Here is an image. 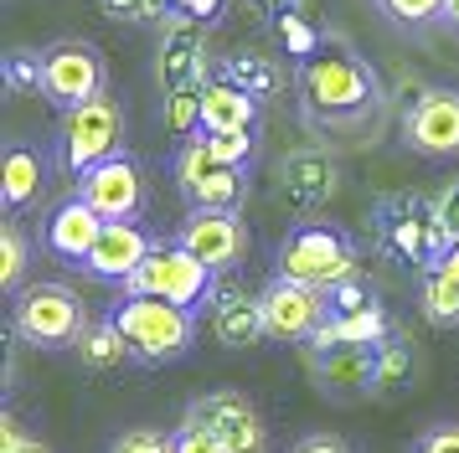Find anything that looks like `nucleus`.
<instances>
[{"label": "nucleus", "mask_w": 459, "mask_h": 453, "mask_svg": "<svg viewBox=\"0 0 459 453\" xmlns=\"http://www.w3.org/2000/svg\"><path fill=\"white\" fill-rule=\"evenodd\" d=\"M26 237H22V226L16 222H5L0 226V288L5 294H22L26 288Z\"/></svg>", "instance_id": "c756f323"}, {"label": "nucleus", "mask_w": 459, "mask_h": 453, "mask_svg": "<svg viewBox=\"0 0 459 453\" xmlns=\"http://www.w3.org/2000/svg\"><path fill=\"white\" fill-rule=\"evenodd\" d=\"M108 320L119 325V335L129 340V350H134L140 366L181 361V355L196 346V314L166 304V299H150V294H125V299H114Z\"/></svg>", "instance_id": "7ed1b4c3"}, {"label": "nucleus", "mask_w": 459, "mask_h": 453, "mask_svg": "<svg viewBox=\"0 0 459 453\" xmlns=\"http://www.w3.org/2000/svg\"><path fill=\"white\" fill-rule=\"evenodd\" d=\"M207 320H212V335L228 350H248L258 340H269L264 299L248 294V288H238V284H222V278H217V294H212V304H207Z\"/></svg>", "instance_id": "f3484780"}, {"label": "nucleus", "mask_w": 459, "mask_h": 453, "mask_svg": "<svg viewBox=\"0 0 459 453\" xmlns=\"http://www.w3.org/2000/svg\"><path fill=\"white\" fill-rule=\"evenodd\" d=\"M290 453H351V443L335 438V432H310V438H299Z\"/></svg>", "instance_id": "a19ab883"}, {"label": "nucleus", "mask_w": 459, "mask_h": 453, "mask_svg": "<svg viewBox=\"0 0 459 453\" xmlns=\"http://www.w3.org/2000/svg\"><path fill=\"white\" fill-rule=\"evenodd\" d=\"M444 21H449V26L459 31V0H444Z\"/></svg>", "instance_id": "49530a36"}, {"label": "nucleus", "mask_w": 459, "mask_h": 453, "mask_svg": "<svg viewBox=\"0 0 459 453\" xmlns=\"http://www.w3.org/2000/svg\"><path fill=\"white\" fill-rule=\"evenodd\" d=\"M212 73L222 82H232V88L253 93L258 103H273V98L290 93V67L279 57H269V52H258V47H232V52H222V57L212 62Z\"/></svg>", "instance_id": "aec40b11"}, {"label": "nucleus", "mask_w": 459, "mask_h": 453, "mask_svg": "<svg viewBox=\"0 0 459 453\" xmlns=\"http://www.w3.org/2000/svg\"><path fill=\"white\" fill-rule=\"evenodd\" d=\"M418 309L434 320V325H459V278L444 268H423V284H418Z\"/></svg>", "instance_id": "bb28decb"}, {"label": "nucleus", "mask_w": 459, "mask_h": 453, "mask_svg": "<svg viewBox=\"0 0 459 453\" xmlns=\"http://www.w3.org/2000/svg\"><path fill=\"white\" fill-rule=\"evenodd\" d=\"M119 150H125V108H119L114 93H99V98L78 103V108H63L57 140H52V160H57L63 175L83 181L93 165H104Z\"/></svg>", "instance_id": "39448f33"}, {"label": "nucleus", "mask_w": 459, "mask_h": 453, "mask_svg": "<svg viewBox=\"0 0 459 453\" xmlns=\"http://www.w3.org/2000/svg\"><path fill=\"white\" fill-rule=\"evenodd\" d=\"M413 453H459V423H438L413 443Z\"/></svg>", "instance_id": "58836bf2"}, {"label": "nucleus", "mask_w": 459, "mask_h": 453, "mask_svg": "<svg viewBox=\"0 0 459 453\" xmlns=\"http://www.w3.org/2000/svg\"><path fill=\"white\" fill-rule=\"evenodd\" d=\"M108 453H176V432H155V428H129L119 432Z\"/></svg>", "instance_id": "f704fd0d"}, {"label": "nucleus", "mask_w": 459, "mask_h": 453, "mask_svg": "<svg viewBox=\"0 0 459 453\" xmlns=\"http://www.w3.org/2000/svg\"><path fill=\"white\" fill-rule=\"evenodd\" d=\"M202 140H207V155L217 165H248V170H253L258 134H212V129H202Z\"/></svg>", "instance_id": "473e14b6"}, {"label": "nucleus", "mask_w": 459, "mask_h": 453, "mask_svg": "<svg viewBox=\"0 0 459 453\" xmlns=\"http://www.w3.org/2000/svg\"><path fill=\"white\" fill-rule=\"evenodd\" d=\"M202 88L207 82H191V88H170L166 93V129L176 140L202 134Z\"/></svg>", "instance_id": "c85d7f7f"}, {"label": "nucleus", "mask_w": 459, "mask_h": 453, "mask_svg": "<svg viewBox=\"0 0 459 453\" xmlns=\"http://www.w3.org/2000/svg\"><path fill=\"white\" fill-rule=\"evenodd\" d=\"M264 325H269V340H284V346H310L320 325L331 320V299L325 288H310V284H294L284 273H273L264 284Z\"/></svg>", "instance_id": "6e6552de"}, {"label": "nucleus", "mask_w": 459, "mask_h": 453, "mask_svg": "<svg viewBox=\"0 0 459 453\" xmlns=\"http://www.w3.org/2000/svg\"><path fill=\"white\" fill-rule=\"evenodd\" d=\"M186 423L207 428L212 438H222L228 453H269V428L243 391H207L186 407Z\"/></svg>", "instance_id": "9d476101"}, {"label": "nucleus", "mask_w": 459, "mask_h": 453, "mask_svg": "<svg viewBox=\"0 0 459 453\" xmlns=\"http://www.w3.org/2000/svg\"><path fill=\"white\" fill-rule=\"evenodd\" d=\"M5 453H52L47 443H37V438H26V443H16V449H5Z\"/></svg>", "instance_id": "a18cd8bd"}, {"label": "nucleus", "mask_w": 459, "mask_h": 453, "mask_svg": "<svg viewBox=\"0 0 459 453\" xmlns=\"http://www.w3.org/2000/svg\"><path fill=\"white\" fill-rule=\"evenodd\" d=\"M73 355L83 361V371H93V376H108V371H125L129 361H134V350H129V340L119 335V325L114 320H88V329L78 335V346H73Z\"/></svg>", "instance_id": "5701e85b"}, {"label": "nucleus", "mask_w": 459, "mask_h": 453, "mask_svg": "<svg viewBox=\"0 0 459 453\" xmlns=\"http://www.w3.org/2000/svg\"><path fill=\"white\" fill-rule=\"evenodd\" d=\"M104 217L93 211V206L83 201V196H67V201H57L52 211H47L42 222V247L57 258V263H73L83 268L88 252L99 247V237H104Z\"/></svg>", "instance_id": "2eb2a0df"}, {"label": "nucleus", "mask_w": 459, "mask_h": 453, "mask_svg": "<svg viewBox=\"0 0 459 453\" xmlns=\"http://www.w3.org/2000/svg\"><path fill=\"white\" fill-rule=\"evenodd\" d=\"M294 88H299V103L315 124H341V129L372 119L382 103V82H377L372 62L351 47H335V41H325L315 57L299 62Z\"/></svg>", "instance_id": "f257e3e1"}, {"label": "nucleus", "mask_w": 459, "mask_h": 453, "mask_svg": "<svg viewBox=\"0 0 459 453\" xmlns=\"http://www.w3.org/2000/svg\"><path fill=\"white\" fill-rule=\"evenodd\" d=\"M403 140L423 160H455L459 155V88H423L413 108L403 114Z\"/></svg>", "instance_id": "f8f14e48"}, {"label": "nucleus", "mask_w": 459, "mask_h": 453, "mask_svg": "<svg viewBox=\"0 0 459 453\" xmlns=\"http://www.w3.org/2000/svg\"><path fill=\"white\" fill-rule=\"evenodd\" d=\"M434 206H438V222L449 226V237L459 243V175H455V181H444V185H438Z\"/></svg>", "instance_id": "ea45409f"}, {"label": "nucleus", "mask_w": 459, "mask_h": 453, "mask_svg": "<svg viewBox=\"0 0 459 453\" xmlns=\"http://www.w3.org/2000/svg\"><path fill=\"white\" fill-rule=\"evenodd\" d=\"M273 31H279V41L290 47V57H299V62L315 57V52L325 47V37L315 31V21L305 16V11H294V16H279V21H273Z\"/></svg>", "instance_id": "7c9ffc66"}, {"label": "nucleus", "mask_w": 459, "mask_h": 453, "mask_svg": "<svg viewBox=\"0 0 459 453\" xmlns=\"http://www.w3.org/2000/svg\"><path fill=\"white\" fill-rule=\"evenodd\" d=\"M325 299H331V314H361V309L382 304V299H377V294L361 284V278H346V284H335Z\"/></svg>", "instance_id": "c9c22d12"}, {"label": "nucleus", "mask_w": 459, "mask_h": 453, "mask_svg": "<svg viewBox=\"0 0 459 453\" xmlns=\"http://www.w3.org/2000/svg\"><path fill=\"white\" fill-rule=\"evenodd\" d=\"M310 371L325 397H367L377 387V346H310Z\"/></svg>", "instance_id": "dca6fc26"}, {"label": "nucleus", "mask_w": 459, "mask_h": 453, "mask_svg": "<svg viewBox=\"0 0 459 453\" xmlns=\"http://www.w3.org/2000/svg\"><path fill=\"white\" fill-rule=\"evenodd\" d=\"M176 243L196 252L212 273H228L248 258V226L238 211H196L191 206V217L176 226Z\"/></svg>", "instance_id": "4468645a"}, {"label": "nucleus", "mask_w": 459, "mask_h": 453, "mask_svg": "<svg viewBox=\"0 0 459 453\" xmlns=\"http://www.w3.org/2000/svg\"><path fill=\"white\" fill-rule=\"evenodd\" d=\"M248 11L264 21H279V16H294V11H310V0H248Z\"/></svg>", "instance_id": "79ce46f5"}, {"label": "nucleus", "mask_w": 459, "mask_h": 453, "mask_svg": "<svg viewBox=\"0 0 459 453\" xmlns=\"http://www.w3.org/2000/svg\"><path fill=\"white\" fill-rule=\"evenodd\" d=\"M377 5L397 26H434V21H444V0H377Z\"/></svg>", "instance_id": "72a5a7b5"}, {"label": "nucleus", "mask_w": 459, "mask_h": 453, "mask_svg": "<svg viewBox=\"0 0 459 453\" xmlns=\"http://www.w3.org/2000/svg\"><path fill=\"white\" fill-rule=\"evenodd\" d=\"M372 226H377V243L387 258L408 268H434L455 237H449V226L438 222V206L434 196H413V191H397V196H382L372 211Z\"/></svg>", "instance_id": "f03ea898"}, {"label": "nucleus", "mask_w": 459, "mask_h": 453, "mask_svg": "<svg viewBox=\"0 0 459 453\" xmlns=\"http://www.w3.org/2000/svg\"><path fill=\"white\" fill-rule=\"evenodd\" d=\"M78 196L104 222H140V211H145V170H140V160L129 150H119V155H108L104 165H93L78 181Z\"/></svg>", "instance_id": "9b49d317"}, {"label": "nucleus", "mask_w": 459, "mask_h": 453, "mask_svg": "<svg viewBox=\"0 0 459 453\" xmlns=\"http://www.w3.org/2000/svg\"><path fill=\"white\" fill-rule=\"evenodd\" d=\"M438 268H444V273H455V278H459V243L449 247V252H444V258H438Z\"/></svg>", "instance_id": "c03bdc74"}, {"label": "nucleus", "mask_w": 459, "mask_h": 453, "mask_svg": "<svg viewBox=\"0 0 459 453\" xmlns=\"http://www.w3.org/2000/svg\"><path fill=\"white\" fill-rule=\"evenodd\" d=\"M108 67H104V52L83 37H63L47 47V98L57 108H78V103L108 93Z\"/></svg>", "instance_id": "1a4fd4ad"}, {"label": "nucleus", "mask_w": 459, "mask_h": 453, "mask_svg": "<svg viewBox=\"0 0 459 453\" xmlns=\"http://www.w3.org/2000/svg\"><path fill=\"white\" fill-rule=\"evenodd\" d=\"M248 181H253L248 165H212L186 201L196 206V211H238L243 196H248Z\"/></svg>", "instance_id": "393cba45"}, {"label": "nucleus", "mask_w": 459, "mask_h": 453, "mask_svg": "<svg viewBox=\"0 0 459 453\" xmlns=\"http://www.w3.org/2000/svg\"><path fill=\"white\" fill-rule=\"evenodd\" d=\"M176 453H228L222 449V438H212L207 428H196L181 417V428H176Z\"/></svg>", "instance_id": "e433bc0d"}, {"label": "nucleus", "mask_w": 459, "mask_h": 453, "mask_svg": "<svg viewBox=\"0 0 459 453\" xmlns=\"http://www.w3.org/2000/svg\"><path fill=\"white\" fill-rule=\"evenodd\" d=\"M0 82L11 93H47V52H37V47H11L0 57Z\"/></svg>", "instance_id": "cd10ccee"}, {"label": "nucleus", "mask_w": 459, "mask_h": 453, "mask_svg": "<svg viewBox=\"0 0 459 453\" xmlns=\"http://www.w3.org/2000/svg\"><path fill=\"white\" fill-rule=\"evenodd\" d=\"M11 329L31 350H73L88 329V309L67 284H26L11 304Z\"/></svg>", "instance_id": "423d86ee"}, {"label": "nucleus", "mask_w": 459, "mask_h": 453, "mask_svg": "<svg viewBox=\"0 0 459 453\" xmlns=\"http://www.w3.org/2000/svg\"><path fill=\"white\" fill-rule=\"evenodd\" d=\"M202 129H212V134H258V98L212 73L207 88H202Z\"/></svg>", "instance_id": "4be33fe9"}, {"label": "nucleus", "mask_w": 459, "mask_h": 453, "mask_svg": "<svg viewBox=\"0 0 459 453\" xmlns=\"http://www.w3.org/2000/svg\"><path fill=\"white\" fill-rule=\"evenodd\" d=\"M155 73H160V88H191V82H207L212 78V62H207V26L202 21L170 11L160 21V47H155Z\"/></svg>", "instance_id": "ddd939ff"}, {"label": "nucleus", "mask_w": 459, "mask_h": 453, "mask_svg": "<svg viewBox=\"0 0 459 453\" xmlns=\"http://www.w3.org/2000/svg\"><path fill=\"white\" fill-rule=\"evenodd\" d=\"M356 243L341 232L335 222H294L284 232V243L273 252V273H284L294 284H310V288H325L331 294L335 284L356 278Z\"/></svg>", "instance_id": "20e7f679"}, {"label": "nucleus", "mask_w": 459, "mask_h": 453, "mask_svg": "<svg viewBox=\"0 0 459 453\" xmlns=\"http://www.w3.org/2000/svg\"><path fill=\"white\" fill-rule=\"evenodd\" d=\"M99 11L119 26H160L170 16V0H99Z\"/></svg>", "instance_id": "2f4dec72"}, {"label": "nucleus", "mask_w": 459, "mask_h": 453, "mask_svg": "<svg viewBox=\"0 0 459 453\" xmlns=\"http://www.w3.org/2000/svg\"><path fill=\"white\" fill-rule=\"evenodd\" d=\"M228 5H232V0H170V11L202 21V26H217V21L228 16Z\"/></svg>", "instance_id": "4c0bfd02"}, {"label": "nucleus", "mask_w": 459, "mask_h": 453, "mask_svg": "<svg viewBox=\"0 0 459 453\" xmlns=\"http://www.w3.org/2000/svg\"><path fill=\"white\" fill-rule=\"evenodd\" d=\"M387 335H393V320L382 304H372L361 314H331L310 346H382Z\"/></svg>", "instance_id": "b1692460"}, {"label": "nucleus", "mask_w": 459, "mask_h": 453, "mask_svg": "<svg viewBox=\"0 0 459 453\" xmlns=\"http://www.w3.org/2000/svg\"><path fill=\"white\" fill-rule=\"evenodd\" d=\"M150 247H155V237H150L140 222H108L99 247L88 252L83 273L99 278V284H129V278L140 273V263L150 258Z\"/></svg>", "instance_id": "a211bd4d"}, {"label": "nucleus", "mask_w": 459, "mask_h": 453, "mask_svg": "<svg viewBox=\"0 0 459 453\" xmlns=\"http://www.w3.org/2000/svg\"><path fill=\"white\" fill-rule=\"evenodd\" d=\"M16 443H26L22 428H16V417H0V453H5V449H16Z\"/></svg>", "instance_id": "37998d69"}, {"label": "nucleus", "mask_w": 459, "mask_h": 453, "mask_svg": "<svg viewBox=\"0 0 459 453\" xmlns=\"http://www.w3.org/2000/svg\"><path fill=\"white\" fill-rule=\"evenodd\" d=\"M217 278H222V273H212L196 252H186V247L170 237V243L150 247V258L125 284V294H150V299H166V304H176V309L202 314V309L212 304V294H217Z\"/></svg>", "instance_id": "0eeeda50"}, {"label": "nucleus", "mask_w": 459, "mask_h": 453, "mask_svg": "<svg viewBox=\"0 0 459 453\" xmlns=\"http://www.w3.org/2000/svg\"><path fill=\"white\" fill-rule=\"evenodd\" d=\"M47 191V160L37 144H5V160H0V206L16 217Z\"/></svg>", "instance_id": "412c9836"}, {"label": "nucleus", "mask_w": 459, "mask_h": 453, "mask_svg": "<svg viewBox=\"0 0 459 453\" xmlns=\"http://www.w3.org/2000/svg\"><path fill=\"white\" fill-rule=\"evenodd\" d=\"M413 376H418V350H413V340L387 335V340L377 346V387H372V397H393V391L413 387Z\"/></svg>", "instance_id": "a878e982"}, {"label": "nucleus", "mask_w": 459, "mask_h": 453, "mask_svg": "<svg viewBox=\"0 0 459 453\" xmlns=\"http://www.w3.org/2000/svg\"><path fill=\"white\" fill-rule=\"evenodd\" d=\"M335 185H341V170L325 150H294L284 155L279 165V191H284V201L299 206V211H315V206H325L335 196Z\"/></svg>", "instance_id": "6ab92c4d"}]
</instances>
